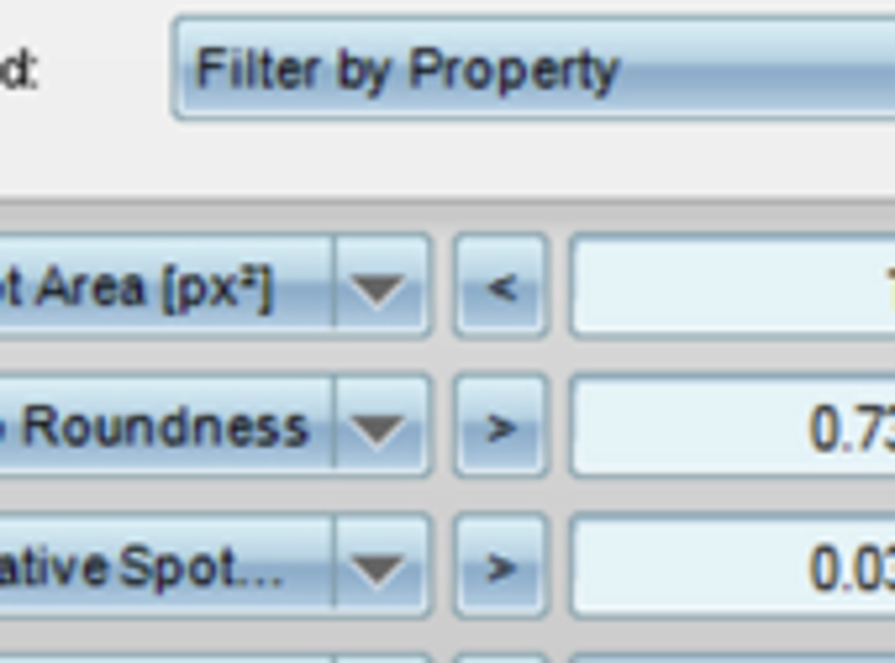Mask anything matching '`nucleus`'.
Returning a JSON list of instances; mask_svg holds the SVG:
<instances>
[{
  "instance_id": "1",
  "label": "nucleus",
  "mask_w": 895,
  "mask_h": 663,
  "mask_svg": "<svg viewBox=\"0 0 895 663\" xmlns=\"http://www.w3.org/2000/svg\"><path fill=\"white\" fill-rule=\"evenodd\" d=\"M180 121H895V5L185 11Z\"/></svg>"
},
{
  "instance_id": "2",
  "label": "nucleus",
  "mask_w": 895,
  "mask_h": 663,
  "mask_svg": "<svg viewBox=\"0 0 895 663\" xmlns=\"http://www.w3.org/2000/svg\"><path fill=\"white\" fill-rule=\"evenodd\" d=\"M443 521L416 500L0 511V621L427 627Z\"/></svg>"
},
{
  "instance_id": "3",
  "label": "nucleus",
  "mask_w": 895,
  "mask_h": 663,
  "mask_svg": "<svg viewBox=\"0 0 895 663\" xmlns=\"http://www.w3.org/2000/svg\"><path fill=\"white\" fill-rule=\"evenodd\" d=\"M443 474L427 363L0 369V480L396 490Z\"/></svg>"
},
{
  "instance_id": "4",
  "label": "nucleus",
  "mask_w": 895,
  "mask_h": 663,
  "mask_svg": "<svg viewBox=\"0 0 895 663\" xmlns=\"http://www.w3.org/2000/svg\"><path fill=\"white\" fill-rule=\"evenodd\" d=\"M433 227H0V337L422 348Z\"/></svg>"
},
{
  "instance_id": "5",
  "label": "nucleus",
  "mask_w": 895,
  "mask_h": 663,
  "mask_svg": "<svg viewBox=\"0 0 895 663\" xmlns=\"http://www.w3.org/2000/svg\"><path fill=\"white\" fill-rule=\"evenodd\" d=\"M558 605L638 637L895 632V495H621L558 521Z\"/></svg>"
},
{
  "instance_id": "6",
  "label": "nucleus",
  "mask_w": 895,
  "mask_h": 663,
  "mask_svg": "<svg viewBox=\"0 0 895 663\" xmlns=\"http://www.w3.org/2000/svg\"><path fill=\"white\" fill-rule=\"evenodd\" d=\"M558 332L632 359H895V221L574 227Z\"/></svg>"
},
{
  "instance_id": "7",
  "label": "nucleus",
  "mask_w": 895,
  "mask_h": 663,
  "mask_svg": "<svg viewBox=\"0 0 895 663\" xmlns=\"http://www.w3.org/2000/svg\"><path fill=\"white\" fill-rule=\"evenodd\" d=\"M558 469L632 495H895V359L574 363Z\"/></svg>"
},
{
  "instance_id": "8",
  "label": "nucleus",
  "mask_w": 895,
  "mask_h": 663,
  "mask_svg": "<svg viewBox=\"0 0 895 663\" xmlns=\"http://www.w3.org/2000/svg\"><path fill=\"white\" fill-rule=\"evenodd\" d=\"M558 322V242L543 227L443 238V332L463 348H543Z\"/></svg>"
},
{
  "instance_id": "9",
  "label": "nucleus",
  "mask_w": 895,
  "mask_h": 663,
  "mask_svg": "<svg viewBox=\"0 0 895 663\" xmlns=\"http://www.w3.org/2000/svg\"><path fill=\"white\" fill-rule=\"evenodd\" d=\"M558 574V521L543 506H463L443 521V605L453 621H548Z\"/></svg>"
},
{
  "instance_id": "10",
  "label": "nucleus",
  "mask_w": 895,
  "mask_h": 663,
  "mask_svg": "<svg viewBox=\"0 0 895 663\" xmlns=\"http://www.w3.org/2000/svg\"><path fill=\"white\" fill-rule=\"evenodd\" d=\"M558 463V385L537 363H463L443 379V469L463 484H537Z\"/></svg>"
},
{
  "instance_id": "11",
  "label": "nucleus",
  "mask_w": 895,
  "mask_h": 663,
  "mask_svg": "<svg viewBox=\"0 0 895 663\" xmlns=\"http://www.w3.org/2000/svg\"><path fill=\"white\" fill-rule=\"evenodd\" d=\"M564 663H895V637H621Z\"/></svg>"
},
{
  "instance_id": "12",
  "label": "nucleus",
  "mask_w": 895,
  "mask_h": 663,
  "mask_svg": "<svg viewBox=\"0 0 895 663\" xmlns=\"http://www.w3.org/2000/svg\"><path fill=\"white\" fill-rule=\"evenodd\" d=\"M0 663H437L422 642H306V648H158V653H0Z\"/></svg>"
},
{
  "instance_id": "13",
  "label": "nucleus",
  "mask_w": 895,
  "mask_h": 663,
  "mask_svg": "<svg viewBox=\"0 0 895 663\" xmlns=\"http://www.w3.org/2000/svg\"><path fill=\"white\" fill-rule=\"evenodd\" d=\"M448 663H554L543 648H459Z\"/></svg>"
}]
</instances>
